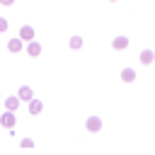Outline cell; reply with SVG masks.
Returning <instances> with one entry per match:
<instances>
[{"label":"cell","instance_id":"obj_9","mask_svg":"<svg viewBox=\"0 0 155 155\" xmlns=\"http://www.w3.org/2000/svg\"><path fill=\"white\" fill-rule=\"evenodd\" d=\"M10 51H19V41H10Z\"/></svg>","mask_w":155,"mask_h":155},{"label":"cell","instance_id":"obj_11","mask_svg":"<svg viewBox=\"0 0 155 155\" xmlns=\"http://www.w3.org/2000/svg\"><path fill=\"white\" fill-rule=\"evenodd\" d=\"M2 2H5V5H10V2H12V0H2Z\"/></svg>","mask_w":155,"mask_h":155},{"label":"cell","instance_id":"obj_6","mask_svg":"<svg viewBox=\"0 0 155 155\" xmlns=\"http://www.w3.org/2000/svg\"><path fill=\"white\" fill-rule=\"evenodd\" d=\"M133 78H136V73H133L131 68H126V70H124V80H133Z\"/></svg>","mask_w":155,"mask_h":155},{"label":"cell","instance_id":"obj_5","mask_svg":"<svg viewBox=\"0 0 155 155\" xmlns=\"http://www.w3.org/2000/svg\"><path fill=\"white\" fill-rule=\"evenodd\" d=\"M17 104H19V102H17L15 97H10V99H7V109H10V111H15V109H17Z\"/></svg>","mask_w":155,"mask_h":155},{"label":"cell","instance_id":"obj_3","mask_svg":"<svg viewBox=\"0 0 155 155\" xmlns=\"http://www.w3.org/2000/svg\"><path fill=\"white\" fill-rule=\"evenodd\" d=\"M19 97H22V99H31V90H29V87H22V90H19Z\"/></svg>","mask_w":155,"mask_h":155},{"label":"cell","instance_id":"obj_8","mask_svg":"<svg viewBox=\"0 0 155 155\" xmlns=\"http://www.w3.org/2000/svg\"><path fill=\"white\" fill-rule=\"evenodd\" d=\"M29 53L36 56V53H39V44H29Z\"/></svg>","mask_w":155,"mask_h":155},{"label":"cell","instance_id":"obj_7","mask_svg":"<svg viewBox=\"0 0 155 155\" xmlns=\"http://www.w3.org/2000/svg\"><path fill=\"white\" fill-rule=\"evenodd\" d=\"M140 58H143V63H150V61H153V53H150V51H143Z\"/></svg>","mask_w":155,"mask_h":155},{"label":"cell","instance_id":"obj_2","mask_svg":"<svg viewBox=\"0 0 155 155\" xmlns=\"http://www.w3.org/2000/svg\"><path fill=\"white\" fill-rule=\"evenodd\" d=\"M34 36V29H29V27H22V39H31Z\"/></svg>","mask_w":155,"mask_h":155},{"label":"cell","instance_id":"obj_1","mask_svg":"<svg viewBox=\"0 0 155 155\" xmlns=\"http://www.w3.org/2000/svg\"><path fill=\"white\" fill-rule=\"evenodd\" d=\"M99 126H102V124H99V119H94V116H92V119H87V128H90V131H99Z\"/></svg>","mask_w":155,"mask_h":155},{"label":"cell","instance_id":"obj_4","mask_svg":"<svg viewBox=\"0 0 155 155\" xmlns=\"http://www.w3.org/2000/svg\"><path fill=\"white\" fill-rule=\"evenodd\" d=\"M12 124H15V116L12 114H5L2 116V126H12Z\"/></svg>","mask_w":155,"mask_h":155},{"label":"cell","instance_id":"obj_10","mask_svg":"<svg viewBox=\"0 0 155 155\" xmlns=\"http://www.w3.org/2000/svg\"><path fill=\"white\" fill-rule=\"evenodd\" d=\"M41 109V102H31V111H39Z\"/></svg>","mask_w":155,"mask_h":155}]
</instances>
